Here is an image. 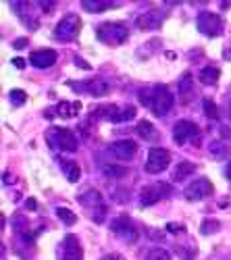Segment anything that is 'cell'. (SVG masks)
Masks as SVG:
<instances>
[{"label": "cell", "instance_id": "cell-24", "mask_svg": "<svg viewBox=\"0 0 231 260\" xmlns=\"http://www.w3.org/2000/svg\"><path fill=\"white\" fill-rule=\"evenodd\" d=\"M219 75H221L219 67H204V69L200 71V81H202L204 85H215V83L219 81Z\"/></svg>", "mask_w": 231, "mask_h": 260}, {"label": "cell", "instance_id": "cell-35", "mask_svg": "<svg viewBox=\"0 0 231 260\" xmlns=\"http://www.w3.org/2000/svg\"><path fill=\"white\" fill-rule=\"evenodd\" d=\"M13 64H15L17 69H23L25 67V60L23 58H13Z\"/></svg>", "mask_w": 231, "mask_h": 260}, {"label": "cell", "instance_id": "cell-19", "mask_svg": "<svg viewBox=\"0 0 231 260\" xmlns=\"http://www.w3.org/2000/svg\"><path fill=\"white\" fill-rule=\"evenodd\" d=\"M194 171H196V165H194V162H190V160L179 162L177 169L173 171V181H177V183H179V181H185Z\"/></svg>", "mask_w": 231, "mask_h": 260}, {"label": "cell", "instance_id": "cell-11", "mask_svg": "<svg viewBox=\"0 0 231 260\" xmlns=\"http://www.w3.org/2000/svg\"><path fill=\"white\" fill-rule=\"evenodd\" d=\"M213 189H215V187H213L211 179L200 177V179L192 181L190 185L183 189V198L190 200V202H198V200H202V198H206V196H211Z\"/></svg>", "mask_w": 231, "mask_h": 260}, {"label": "cell", "instance_id": "cell-23", "mask_svg": "<svg viewBox=\"0 0 231 260\" xmlns=\"http://www.w3.org/2000/svg\"><path fill=\"white\" fill-rule=\"evenodd\" d=\"M62 173H65V177H67L71 183H75V181H79L81 169H79L77 162H73V160H65V162H62Z\"/></svg>", "mask_w": 231, "mask_h": 260}, {"label": "cell", "instance_id": "cell-14", "mask_svg": "<svg viewBox=\"0 0 231 260\" xmlns=\"http://www.w3.org/2000/svg\"><path fill=\"white\" fill-rule=\"evenodd\" d=\"M81 256H83V250H81L79 240L73 233L65 235V242H62V258L65 260H81Z\"/></svg>", "mask_w": 231, "mask_h": 260}, {"label": "cell", "instance_id": "cell-28", "mask_svg": "<svg viewBox=\"0 0 231 260\" xmlns=\"http://www.w3.org/2000/svg\"><path fill=\"white\" fill-rule=\"evenodd\" d=\"M146 260H171V254L164 248H152L150 252H146Z\"/></svg>", "mask_w": 231, "mask_h": 260}, {"label": "cell", "instance_id": "cell-22", "mask_svg": "<svg viewBox=\"0 0 231 260\" xmlns=\"http://www.w3.org/2000/svg\"><path fill=\"white\" fill-rule=\"evenodd\" d=\"M79 108H81L79 102H60V104H56V113H58V117L71 119V117H77Z\"/></svg>", "mask_w": 231, "mask_h": 260}, {"label": "cell", "instance_id": "cell-17", "mask_svg": "<svg viewBox=\"0 0 231 260\" xmlns=\"http://www.w3.org/2000/svg\"><path fill=\"white\" fill-rule=\"evenodd\" d=\"M179 96H181V102L187 104L194 96V77L192 73H183L181 79H179Z\"/></svg>", "mask_w": 231, "mask_h": 260}, {"label": "cell", "instance_id": "cell-13", "mask_svg": "<svg viewBox=\"0 0 231 260\" xmlns=\"http://www.w3.org/2000/svg\"><path fill=\"white\" fill-rule=\"evenodd\" d=\"M109 152L119 160H131L138 152V144L134 140H119L109 146Z\"/></svg>", "mask_w": 231, "mask_h": 260}, {"label": "cell", "instance_id": "cell-30", "mask_svg": "<svg viewBox=\"0 0 231 260\" xmlns=\"http://www.w3.org/2000/svg\"><path fill=\"white\" fill-rule=\"evenodd\" d=\"M219 223L217 221H213V219H206L204 223H202V227H200V231H202V235H211V233H215V231H219Z\"/></svg>", "mask_w": 231, "mask_h": 260}, {"label": "cell", "instance_id": "cell-15", "mask_svg": "<svg viewBox=\"0 0 231 260\" xmlns=\"http://www.w3.org/2000/svg\"><path fill=\"white\" fill-rule=\"evenodd\" d=\"M136 25L140 29H158L162 25V13L160 11H148V13H142L136 19Z\"/></svg>", "mask_w": 231, "mask_h": 260}, {"label": "cell", "instance_id": "cell-32", "mask_svg": "<svg viewBox=\"0 0 231 260\" xmlns=\"http://www.w3.org/2000/svg\"><path fill=\"white\" fill-rule=\"evenodd\" d=\"M167 231H171V233H183L185 227L183 225H177V223H169V225H167Z\"/></svg>", "mask_w": 231, "mask_h": 260}, {"label": "cell", "instance_id": "cell-12", "mask_svg": "<svg viewBox=\"0 0 231 260\" xmlns=\"http://www.w3.org/2000/svg\"><path fill=\"white\" fill-rule=\"evenodd\" d=\"M69 85L75 92H83L90 96H107L111 92L109 83L102 79H90V81H69Z\"/></svg>", "mask_w": 231, "mask_h": 260}, {"label": "cell", "instance_id": "cell-1", "mask_svg": "<svg viewBox=\"0 0 231 260\" xmlns=\"http://www.w3.org/2000/svg\"><path fill=\"white\" fill-rule=\"evenodd\" d=\"M140 102L146 108H150L156 117H164L173 108V94L169 92L167 85L158 83V85H152V88L140 90Z\"/></svg>", "mask_w": 231, "mask_h": 260}, {"label": "cell", "instance_id": "cell-16", "mask_svg": "<svg viewBox=\"0 0 231 260\" xmlns=\"http://www.w3.org/2000/svg\"><path fill=\"white\" fill-rule=\"evenodd\" d=\"M29 62L38 69H48L56 62V52L54 50H36V52H31Z\"/></svg>", "mask_w": 231, "mask_h": 260}, {"label": "cell", "instance_id": "cell-33", "mask_svg": "<svg viewBox=\"0 0 231 260\" xmlns=\"http://www.w3.org/2000/svg\"><path fill=\"white\" fill-rule=\"evenodd\" d=\"M38 5H40V7H42V11H46V13H48V11H52V9H54V3H38Z\"/></svg>", "mask_w": 231, "mask_h": 260}, {"label": "cell", "instance_id": "cell-26", "mask_svg": "<svg viewBox=\"0 0 231 260\" xmlns=\"http://www.w3.org/2000/svg\"><path fill=\"white\" fill-rule=\"evenodd\" d=\"M56 216H58V219L62 221V223H65V225H75L77 223V216H75V212H71L69 208H62V206H58L56 208Z\"/></svg>", "mask_w": 231, "mask_h": 260}, {"label": "cell", "instance_id": "cell-5", "mask_svg": "<svg viewBox=\"0 0 231 260\" xmlns=\"http://www.w3.org/2000/svg\"><path fill=\"white\" fill-rule=\"evenodd\" d=\"M79 29H81V19H79L75 13H69V15H65V17H62L58 23H56V27H54V38H56L58 42H73V40L77 38Z\"/></svg>", "mask_w": 231, "mask_h": 260}, {"label": "cell", "instance_id": "cell-37", "mask_svg": "<svg viewBox=\"0 0 231 260\" xmlns=\"http://www.w3.org/2000/svg\"><path fill=\"white\" fill-rule=\"evenodd\" d=\"M225 175L231 179V162H229V165H227V169H225Z\"/></svg>", "mask_w": 231, "mask_h": 260}, {"label": "cell", "instance_id": "cell-7", "mask_svg": "<svg viewBox=\"0 0 231 260\" xmlns=\"http://www.w3.org/2000/svg\"><path fill=\"white\" fill-rule=\"evenodd\" d=\"M173 140H175V144H179V146H183V144H187V142L200 144V129H198L196 123L181 119V121H177V123L173 125Z\"/></svg>", "mask_w": 231, "mask_h": 260}, {"label": "cell", "instance_id": "cell-20", "mask_svg": "<svg viewBox=\"0 0 231 260\" xmlns=\"http://www.w3.org/2000/svg\"><path fill=\"white\" fill-rule=\"evenodd\" d=\"M136 134H138L142 140H150V142H154V140L158 138L156 127H154L150 121H140L138 127H136Z\"/></svg>", "mask_w": 231, "mask_h": 260}, {"label": "cell", "instance_id": "cell-38", "mask_svg": "<svg viewBox=\"0 0 231 260\" xmlns=\"http://www.w3.org/2000/svg\"><path fill=\"white\" fill-rule=\"evenodd\" d=\"M113 260H123V258H119V256H115V258H113Z\"/></svg>", "mask_w": 231, "mask_h": 260}, {"label": "cell", "instance_id": "cell-3", "mask_svg": "<svg viewBox=\"0 0 231 260\" xmlns=\"http://www.w3.org/2000/svg\"><path fill=\"white\" fill-rule=\"evenodd\" d=\"M79 204L86 208L92 216V221L94 223H102L104 221V216H107V204H104L102 196L96 191V189H88V191H83L79 193Z\"/></svg>", "mask_w": 231, "mask_h": 260}, {"label": "cell", "instance_id": "cell-27", "mask_svg": "<svg viewBox=\"0 0 231 260\" xmlns=\"http://www.w3.org/2000/svg\"><path fill=\"white\" fill-rule=\"evenodd\" d=\"M102 171H104V175H109V177H125L127 175V169L119 167V165H102Z\"/></svg>", "mask_w": 231, "mask_h": 260}, {"label": "cell", "instance_id": "cell-34", "mask_svg": "<svg viewBox=\"0 0 231 260\" xmlns=\"http://www.w3.org/2000/svg\"><path fill=\"white\" fill-rule=\"evenodd\" d=\"M13 46H15V48H25V46H27V40H25V38H21V40L15 42Z\"/></svg>", "mask_w": 231, "mask_h": 260}, {"label": "cell", "instance_id": "cell-10", "mask_svg": "<svg viewBox=\"0 0 231 260\" xmlns=\"http://www.w3.org/2000/svg\"><path fill=\"white\" fill-rule=\"evenodd\" d=\"M171 193V185L169 183H162V181H156V183H150L142 187L140 191V202L142 206H152L156 202H160L162 198H167Z\"/></svg>", "mask_w": 231, "mask_h": 260}, {"label": "cell", "instance_id": "cell-9", "mask_svg": "<svg viewBox=\"0 0 231 260\" xmlns=\"http://www.w3.org/2000/svg\"><path fill=\"white\" fill-rule=\"evenodd\" d=\"M171 162V152L167 148H152L148 152V158H146V173H150V175H158L162 173L167 167Z\"/></svg>", "mask_w": 231, "mask_h": 260}, {"label": "cell", "instance_id": "cell-18", "mask_svg": "<svg viewBox=\"0 0 231 260\" xmlns=\"http://www.w3.org/2000/svg\"><path fill=\"white\" fill-rule=\"evenodd\" d=\"M136 117V106H115V111L111 115V123H125Z\"/></svg>", "mask_w": 231, "mask_h": 260}, {"label": "cell", "instance_id": "cell-21", "mask_svg": "<svg viewBox=\"0 0 231 260\" xmlns=\"http://www.w3.org/2000/svg\"><path fill=\"white\" fill-rule=\"evenodd\" d=\"M81 7L86 9L88 13H102L107 9H113V7H119L115 3H104V0H81Z\"/></svg>", "mask_w": 231, "mask_h": 260}, {"label": "cell", "instance_id": "cell-6", "mask_svg": "<svg viewBox=\"0 0 231 260\" xmlns=\"http://www.w3.org/2000/svg\"><path fill=\"white\" fill-rule=\"evenodd\" d=\"M196 25H198V31L204 34L206 38H217V36L223 34V19L217 13H211V11L198 13Z\"/></svg>", "mask_w": 231, "mask_h": 260}, {"label": "cell", "instance_id": "cell-2", "mask_svg": "<svg viewBox=\"0 0 231 260\" xmlns=\"http://www.w3.org/2000/svg\"><path fill=\"white\" fill-rule=\"evenodd\" d=\"M46 142L48 146L56 148V150H65V152H75L77 150V138L71 129L65 127H52L46 132Z\"/></svg>", "mask_w": 231, "mask_h": 260}, {"label": "cell", "instance_id": "cell-31", "mask_svg": "<svg viewBox=\"0 0 231 260\" xmlns=\"http://www.w3.org/2000/svg\"><path fill=\"white\" fill-rule=\"evenodd\" d=\"M9 98H11V102H13L15 106H21V104H25L27 94H25L23 90H13V92L9 94Z\"/></svg>", "mask_w": 231, "mask_h": 260}, {"label": "cell", "instance_id": "cell-36", "mask_svg": "<svg viewBox=\"0 0 231 260\" xmlns=\"http://www.w3.org/2000/svg\"><path fill=\"white\" fill-rule=\"evenodd\" d=\"M27 208H31V210L36 208V200H34V198H31V200H27Z\"/></svg>", "mask_w": 231, "mask_h": 260}, {"label": "cell", "instance_id": "cell-8", "mask_svg": "<svg viewBox=\"0 0 231 260\" xmlns=\"http://www.w3.org/2000/svg\"><path fill=\"white\" fill-rule=\"evenodd\" d=\"M111 231L119 237V240H123L125 244H136V242H138V237H140L136 225L131 223L129 216H125V214L117 216V219L111 223Z\"/></svg>", "mask_w": 231, "mask_h": 260}, {"label": "cell", "instance_id": "cell-29", "mask_svg": "<svg viewBox=\"0 0 231 260\" xmlns=\"http://www.w3.org/2000/svg\"><path fill=\"white\" fill-rule=\"evenodd\" d=\"M202 108H204V113H206L208 119H217V117H219L217 106H215V102H213L211 98H204V100H202Z\"/></svg>", "mask_w": 231, "mask_h": 260}, {"label": "cell", "instance_id": "cell-39", "mask_svg": "<svg viewBox=\"0 0 231 260\" xmlns=\"http://www.w3.org/2000/svg\"><path fill=\"white\" fill-rule=\"evenodd\" d=\"M229 115H231V102H229Z\"/></svg>", "mask_w": 231, "mask_h": 260}, {"label": "cell", "instance_id": "cell-25", "mask_svg": "<svg viewBox=\"0 0 231 260\" xmlns=\"http://www.w3.org/2000/svg\"><path fill=\"white\" fill-rule=\"evenodd\" d=\"M227 154H231V148H229L225 142H221V140H215V142L211 144V156H213V158L221 160V158H225Z\"/></svg>", "mask_w": 231, "mask_h": 260}, {"label": "cell", "instance_id": "cell-4", "mask_svg": "<svg viewBox=\"0 0 231 260\" xmlns=\"http://www.w3.org/2000/svg\"><path fill=\"white\" fill-rule=\"evenodd\" d=\"M96 38L107 46H119L129 38V31L121 23H102L96 29Z\"/></svg>", "mask_w": 231, "mask_h": 260}]
</instances>
